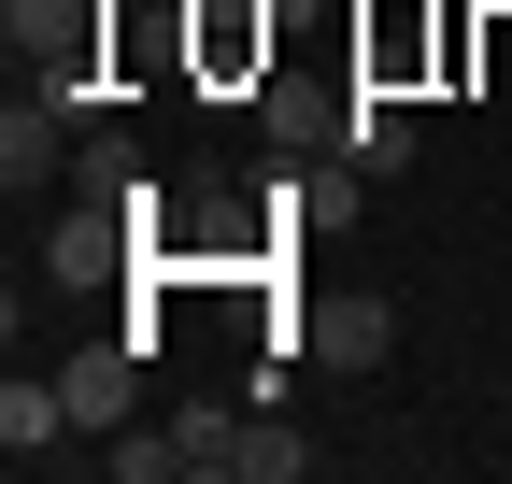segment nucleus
<instances>
[{
    "label": "nucleus",
    "mask_w": 512,
    "mask_h": 484,
    "mask_svg": "<svg viewBox=\"0 0 512 484\" xmlns=\"http://www.w3.org/2000/svg\"><path fill=\"white\" fill-rule=\"evenodd\" d=\"M299 342L328 356V371H384V356H399V299H384V285H342V299H313Z\"/></svg>",
    "instance_id": "5"
},
{
    "label": "nucleus",
    "mask_w": 512,
    "mask_h": 484,
    "mask_svg": "<svg viewBox=\"0 0 512 484\" xmlns=\"http://www.w3.org/2000/svg\"><path fill=\"white\" fill-rule=\"evenodd\" d=\"M72 186H86V200H128V214L157 200V186H143V143H128V129H86V143H72Z\"/></svg>",
    "instance_id": "7"
},
{
    "label": "nucleus",
    "mask_w": 512,
    "mask_h": 484,
    "mask_svg": "<svg viewBox=\"0 0 512 484\" xmlns=\"http://www.w3.org/2000/svg\"><path fill=\"white\" fill-rule=\"evenodd\" d=\"M171 442H185V470H214V484H228V470H242V413L200 399V413H171Z\"/></svg>",
    "instance_id": "9"
},
{
    "label": "nucleus",
    "mask_w": 512,
    "mask_h": 484,
    "mask_svg": "<svg viewBox=\"0 0 512 484\" xmlns=\"http://www.w3.org/2000/svg\"><path fill=\"white\" fill-rule=\"evenodd\" d=\"M313 470V428H285V413H242V470L228 484H299Z\"/></svg>",
    "instance_id": "8"
},
{
    "label": "nucleus",
    "mask_w": 512,
    "mask_h": 484,
    "mask_svg": "<svg viewBox=\"0 0 512 484\" xmlns=\"http://www.w3.org/2000/svg\"><path fill=\"white\" fill-rule=\"evenodd\" d=\"M128 257H143V214H128V200H86V214L43 228V285H114Z\"/></svg>",
    "instance_id": "2"
},
{
    "label": "nucleus",
    "mask_w": 512,
    "mask_h": 484,
    "mask_svg": "<svg viewBox=\"0 0 512 484\" xmlns=\"http://www.w3.org/2000/svg\"><path fill=\"white\" fill-rule=\"evenodd\" d=\"M57 385H72L86 442H114L128 413H143V328H100V342H72V356H57Z\"/></svg>",
    "instance_id": "1"
},
{
    "label": "nucleus",
    "mask_w": 512,
    "mask_h": 484,
    "mask_svg": "<svg viewBox=\"0 0 512 484\" xmlns=\"http://www.w3.org/2000/svg\"><path fill=\"white\" fill-rule=\"evenodd\" d=\"M100 470H114V484H171V470H185V442H171V428H143V413H128V428L100 442Z\"/></svg>",
    "instance_id": "10"
},
{
    "label": "nucleus",
    "mask_w": 512,
    "mask_h": 484,
    "mask_svg": "<svg viewBox=\"0 0 512 484\" xmlns=\"http://www.w3.org/2000/svg\"><path fill=\"white\" fill-rule=\"evenodd\" d=\"M72 442H86V413H72L57 371H15V385H0V456H15V470H57Z\"/></svg>",
    "instance_id": "3"
},
{
    "label": "nucleus",
    "mask_w": 512,
    "mask_h": 484,
    "mask_svg": "<svg viewBox=\"0 0 512 484\" xmlns=\"http://www.w3.org/2000/svg\"><path fill=\"white\" fill-rule=\"evenodd\" d=\"M72 143H86V129H72L43 86H29V100H0V186H15V200H43L57 171H72Z\"/></svg>",
    "instance_id": "4"
},
{
    "label": "nucleus",
    "mask_w": 512,
    "mask_h": 484,
    "mask_svg": "<svg viewBox=\"0 0 512 484\" xmlns=\"http://www.w3.org/2000/svg\"><path fill=\"white\" fill-rule=\"evenodd\" d=\"M342 171H370V186H384V171H413V114L384 100V86L342 100Z\"/></svg>",
    "instance_id": "6"
}]
</instances>
